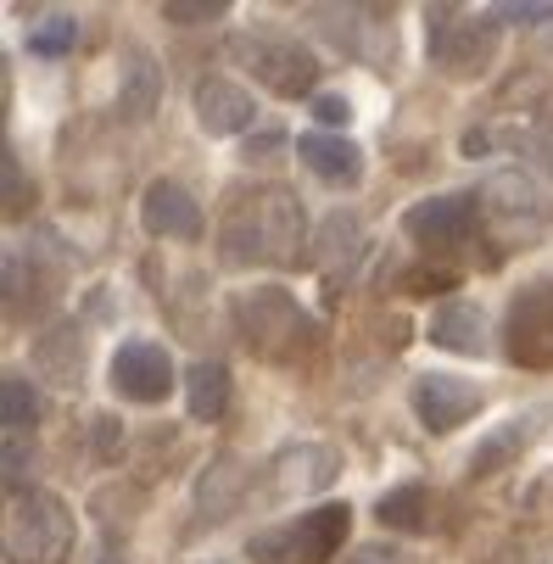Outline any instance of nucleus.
<instances>
[{
    "instance_id": "5",
    "label": "nucleus",
    "mask_w": 553,
    "mask_h": 564,
    "mask_svg": "<svg viewBox=\"0 0 553 564\" xmlns=\"http://www.w3.org/2000/svg\"><path fill=\"white\" fill-rule=\"evenodd\" d=\"M73 514L56 492H23L12 514V564H67Z\"/></svg>"
},
{
    "instance_id": "25",
    "label": "nucleus",
    "mask_w": 553,
    "mask_h": 564,
    "mask_svg": "<svg viewBox=\"0 0 553 564\" xmlns=\"http://www.w3.org/2000/svg\"><path fill=\"white\" fill-rule=\"evenodd\" d=\"M224 12H229L224 0H207V7H191V0H169V7H163L169 23H213V18H224Z\"/></svg>"
},
{
    "instance_id": "15",
    "label": "nucleus",
    "mask_w": 553,
    "mask_h": 564,
    "mask_svg": "<svg viewBox=\"0 0 553 564\" xmlns=\"http://www.w3.org/2000/svg\"><path fill=\"white\" fill-rule=\"evenodd\" d=\"M341 475V453L325 442H296L274 458V487L280 492H325Z\"/></svg>"
},
{
    "instance_id": "23",
    "label": "nucleus",
    "mask_w": 553,
    "mask_h": 564,
    "mask_svg": "<svg viewBox=\"0 0 553 564\" xmlns=\"http://www.w3.org/2000/svg\"><path fill=\"white\" fill-rule=\"evenodd\" d=\"M520 447H525V431H514V425H509V431H498V436H487L476 453H469V475H476V480H481V475H492V469H498L503 458H514Z\"/></svg>"
},
{
    "instance_id": "29",
    "label": "nucleus",
    "mask_w": 553,
    "mask_h": 564,
    "mask_svg": "<svg viewBox=\"0 0 553 564\" xmlns=\"http://www.w3.org/2000/svg\"><path fill=\"white\" fill-rule=\"evenodd\" d=\"M274 151H280V134H263V140L252 145V156H274Z\"/></svg>"
},
{
    "instance_id": "4",
    "label": "nucleus",
    "mask_w": 553,
    "mask_h": 564,
    "mask_svg": "<svg viewBox=\"0 0 553 564\" xmlns=\"http://www.w3.org/2000/svg\"><path fill=\"white\" fill-rule=\"evenodd\" d=\"M425 23H431V56H436L453 78L487 73V62H492V51H498V23H492V12H487V18H469V12H458V7H431Z\"/></svg>"
},
{
    "instance_id": "22",
    "label": "nucleus",
    "mask_w": 553,
    "mask_h": 564,
    "mask_svg": "<svg viewBox=\"0 0 553 564\" xmlns=\"http://www.w3.org/2000/svg\"><path fill=\"white\" fill-rule=\"evenodd\" d=\"M73 40H78L73 12H45V18L29 29V51H34V56H67Z\"/></svg>"
},
{
    "instance_id": "9",
    "label": "nucleus",
    "mask_w": 553,
    "mask_h": 564,
    "mask_svg": "<svg viewBox=\"0 0 553 564\" xmlns=\"http://www.w3.org/2000/svg\"><path fill=\"white\" fill-rule=\"evenodd\" d=\"M481 213L503 229V235H514V247H531V235L547 224V196L525 180V174H498L487 191H481Z\"/></svg>"
},
{
    "instance_id": "21",
    "label": "nucleus",
    "mask_w": 553,
    "mask_h": 564,
    "mask_svg": "<svg viewBox=\"0 0 553 564\" xmlns=\"http://www.w3.org/2000/svg\"><path fill=\"white\" fill-rule=\"evenodd\" d=\"M0 420H7L12 436L29 431V425L40 420V397H34V386H29L23 375H7V380H0Z\"/></svg>"
},
{
    "instance_id": "12",
    "label": "nucleus",
    "mask_w": 553,
    "mask_h": 564,
    "mask_svg": "<svg viewBox=\"0 0 553 564\" xmlns=\"http://www.w3.org/2000/svg\"><path fill=\"white\" fill-rule=\"evenodd\" d=\"M140 224H145V235H156V240H196V235H202V207H196V196H191L185 185L151 180L145 196H140Z\"/></svg>"
},
{
    "instance_id": "11",
    "label": "nucleus",
    "mask_w": 553,
    "mask_h": 564,
    "mask_svg": "<svg viewBox=\"0 0 553 564\" xmlns=\"http://www.w3.org/2000/svg\"><path fill=\"white\" fill-rule=\"evenodd\" d=\"M174 380H180V369H174L169 347H156V341H145V336H134V341H123V347L112 352V386H118L129 402H163V397L174 391Z\"/></svg>"
},
{
    "instance_id": "19",
    "label": "nucleus",
    "mask_w": 553,
    "mask_h": 564,
    "mask_svg": "<svg viewBox=\"0 0 553 564\" xmlns=\"http://www.w3.org/2000/svg\"><path fill=\"white\" fill-rule=\"evenodd\" d=\"M185 402H191V420L218 425L229 409V369L224 364H191L185 369Z\"/></svg>"
},
{
    "instance_id": "17",
    "label": "nucleus",
    "mask_w": 553,
    "mask_h": 564,
    "mask_svg": "<svg viewBox=\"0 0 553 564\" xmlns=\"http://www.w3.org/2000/svg\"><path fill=\"white\" fill-rule=\"evenodd\" d=\"M425 336L447 352H487V313L476 302H442Z\"/></svg>"
},
{
    "instance_id": "13",
    "label": "nucleus",
    "mask_w": 553,
    "mask_h": 564,
    "mask_svg": "<svg viewBox=\"0 0 553 564\" xmlns=\"http://www.w3.org/2000/svg\"><path fill=\"white\" fill-rule=\"evenodd\" d=\"M191 107H196L202 134H218V140H224V134H247L252 118H258L252 90L235 85V78H202L196 96H191Z\"/></svg>"
},
{
    "instance_id": "7",
    "label": "nucleus",
    "mask_w": 553,
    "mask_h": 564,
    "mask_svg": "<svg viewBox=\"0 0 553 564\" xmlns=\"http://www.w3.org/2000/svg\"><path fill=\"white\" fill-rule=\"evenodd\" d=\"M409 402H414V414H420V425H425L431 436H447V431H458L464 420L481 414V386L464 380V375L425 369V375L414 380Z\"/></svg>"
},
{
    "instance_id": "24",
    "label": "nucleus",
    "mask_w": 553,
    "mask_h": 564,
    "mask_svg": "<svg viewBox=\"0 0 553 564\" xmlns=\"http://www.w3.org/2000/svg\"><path fill=\"white\" fill-rule=\"evenodd\" d=\"M553 18V0H503V7H492V23H547Z\"/></svg>"
},
{
    "instance_id": "2",
    "label": "nucleus",
    "mask_w": 553,
    "mask_h": 564,
    "mask_svg": "<svg viewBox=\"0 0 553 564\" xmlns=\"http://www.w3.org/2000/svg\"><path fill=\"white\" fill-rule=\"evenodd\" d=\"M235 325H241V341L269 364H302L313 352V318L296 307L285 285L241 291L235 296Z\"/></svg>"
},
{
    "instance_id": "3",
    "label": "nucleus",
    "mask_w": 553,
    "mask_h": 564,
    "mask_svg": "<svg viewBox=\"0 0 553 564\" xmlns=\"http://www.w3.org/2000/svg\"><path fill=\"white\" fill-rule=\"evenodd\" d=\"M353 531V509L336 498V503H319V509H307L296 520H280L269 531H258L247 542V553L258 564H325Z\"/></svg>"
},
{
    "instance_id": "18",
    "label": "nucleus",
    "mask_w": 553,
    "mask_h": 564,
    "mask_svg": "<svg viewBox=\"0 0 553 564\" xmlns=\"http://www.w3.org/2000/svg\"><path fill=\"white\" fill-rule=\"evenodd\" d=\"M156 101H163V73H156V62H151L145 51H129L123 85H118V112H123L129 123H140V118L156 112Z\"/></svg>"
},
{
    "instance_id": "6",
    "label": "nucleus",
    "mask_w": 553,
    "mask_h": 564,
    "mask_svg": "<svg viewBox=\"0 0 553 564\" xmlns=\"http://www.w3.org/2000/svg\"><path fill=\"white\" fill-rule=\"evenodd\" d=\"M235 56H241L274 96H307L313 78H319V56L307 45H291L285 34H241L235 40Z\"/></svg>"
},
{
    "instance_id": "1",
    "label": "nucleus",
    "mask_w": 553,
    "mask_h": 564,
    "mask_svg": "<svg viewBox=\"0 0 553 564\" xmlns=\"http://www.w3.org/2000/svg\"><path fill=\"white\" fill-rule=\"evenodd\" d=\"M307 240L302 202L291 191H252L224 218V263H296Z\"/></svg>"
},
{
    "instance_id": "8",
    "label": "nucleus",
    "mask_w": 553,
    "mask_h": 564,
    "mask_svg": "<svg viewBox=\"0 0 553 564\" xmlns=\"http://www.w3.org/2000/svg\"><path fill=\"white\" fill-rule=\"evenodd\" d=\"M509 358L525 369H553V280H536L509 307Z\"/></svg>"
},
{
    "instance_id": "20",
    "label": "nucleus",
    "mask_w": 553,
    "mask_h": 564,
    "mask_svg": "<svg viewBox=\"0 0 553 564\" xmlns=\"http://www.w3.org/2000/svg\"><path fill=\"white\" fill-rule=\"evenodd\" d=\"M375 514H380V525H391V531H425V520H431V492H425V487H391V492L375 503Z\"/></svg>"
},
{
    "instance_id": "26",
    "label": "nucleus",
    "mask_w": 553,
    "mask_h": 564,
    "mask_svg": "<svg viewBox=\"0 0 553 564\" xmlns=\"http://www.w3.org/2000/svg\"><path fill=\"white\" fill-rule=\"evenodd\" d=\"M313 118H319L325 129H347L353 123V101L347 96H313Z\"/></svg>"
},
{
    "instance_id": "27",
    "label": "nucleus",
    "mask_w": 553,
    "mask_h": 564,
    "mask_svg": "<svg viewBox=\"0 0 553 564\" xmlns=\"http://www.w3.org/2000/svg\"><path fill=\"white\" fill-rule=\"evenodd\" d=\"M347 564H403V558H398V547H380V542H375V547H364V553H353Z\"/></svg>"
},
{
    "instance_id": "16",
    "label": "nucleus",
    "mask_w": 553,
    "mask_h": 564,
    "mask_svg": "<svg viewBox=\"0 0 553 564\" xmlns=\"http://www.w3.org/2000/svg\"><path fill=\"white\" fill-rule=\"evenodd\" d=\"M313 258H319V269L330 280H347L358 269V258H364V224H358V213H330L319 224V247H313Z\"/></svg>"
},
{
    "instance_id": "10",
    "label": "nucleus",
    "mask_w": 553,
    "mask_h": 564,
    "mask_svg": "<svg viewBox=\"0 0 553 564\" xmlns=\"http://www.w3.org/2000/svg\"><path fill=\"white\" fill-rule=\"evenodd\" d=\"M481 218V196H469V191H447V196H425L403 213V235L420 240V247L442 252L453 247V240L469 235V224Z\"/></svg>"
},
{
    "instance_id": "28",
    "label": "nucleus",
    "mask_w": 553,
    "mask_h": 564,
    "mask_svg": "<svg viewBox=\"0 0 553 564\" xmlns=\"http://www.w3.org/2000/svg\"><path fill=\"white\" fill-rule=\"evenodd\" d=\"M442 285H453V274H436V269H420V274H409V291H442Z\"/></svg>"
},
{
    "instance_id": "14",
    "label": "nucleus",
    "mask_w": 553,
    "mask_h": 564,
    "mask_svg": "<svg viewBox=\"0 0 553 564\" xmlns=\"http://www.w3.org/2000/svg\"><path fill=\"white\" fill-rule=\"evenodd\" d=\"M296 156H302V169L319 174L325 185L353 191V185L364 180V151H358L347 134H336V129H307V134H296Z\"/></svg>"
}]
</instances>
